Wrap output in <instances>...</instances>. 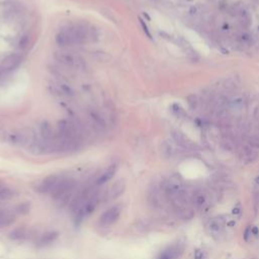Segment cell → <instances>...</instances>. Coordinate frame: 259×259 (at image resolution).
<instances>
[{
    "instance_id": "5b68a950",
    "label": "cell",
    "mask_w": 259,
    "mask_h": 259,
    "mask_svg": "<svg viewBox=\"0 0 259 259\" xmlns=\"http://www.w3.org/2000/svg\"><path fill=\"white\" fill-rule=\"evenodd\" d=\"M100 200V194L98 191H94L90 195V198L88 199L86 202L84 203V204L81 207L78 211L74 212V220L76 225L81 224L85 218L89 217V216L95 211V208H97L98 203Z\"/></svg>"
},
{
    "instance_id": "9a60e30c",
    "label": "cell",
    "mask_w": 259,
    "mask_h": 259,
    "mask_svg": "<svg viewBox=\"0 0 259 259\" xmlns=\"http://www.w3.org/2000/svg\"><path fill=\"white\" fill-rule=\"evenodd\" d=\"M54 86H55L57 93L60 96H66V97H69V96L73 95V89L66 83L58 82L56 84H54Z\"/></svg>"
},
{
    "instance_id": "8fae6325",
    "label": "cell",
    "mask_w": 259,
    "mask_h": 259,
    "mask_svg": "<svg viewBox=\"0 0 259 259\" xmlns=\"http://www.w3.org/2000/svg\"><path fill=\"white\" fill-rule=\"evenodd\" d=\"M117 169H118V167H117V165H115V164H113V165L109 166V167H107L101 173V175H100L98 178L96 179L95 185L100 186V185H103V184H105L106 182H109V181L114 176L115 172H117Z\"/></svg>"
},
{
    "instance_id": "30bf717a",
    "label": "cell",
    "mask_w": 259,
    "mask_h": 259,
    "mask_svg": "<svg viewBox=\"0 0 259 259\" xmlns=\"http://www.w3.org/2000/svg\"><path fill=\"white\" fill-rule=\"evenodd\" d=\"M171 136L173 138V140L175 141L177 145H179L180 147H182L183 149L190 150L194 148V144L189 140V139L185 136L183 133H181L178 130H174L171 132Z\"/></svg>"
},
{
    "instance_id": "7c38bea8",
    "label": "cell",
    "mask_w": 259,
    "mask_h": 259,
    "mask_svg": "<svg viewBox=\"0 0 259 259\" xmlns=\"http://www.w3.org/2000/svg\"><path fill=\"white\" fill-rule=\"evenodd\" d=\"M20 57L17 55H9L4 58L1 63V68L4 71H11L20 64Z\"/></svg>"
},
{
    "instance_id": "ba28073f",
    "label": "cell",
    "mask_w": 259,
    "mask_h": 259,
    "mask_svg": "<svg viewBox=\"0 0 259 259\" xmlns=\"http://www.w3.org/2000/svg\"><path fill=\"white\" fill-rule=\"evenodd\" d=\"M61 178L60 175H49L46 178H44L40 183L37 185V191L40 193H51L53 191V189L55 188L57 183L59 182V180Z\"/></svg>"
},
{
    "instance_id": "cb8c5ba5",
    "label": "cell",
    "mask_w": 259,
    "mask_h": 259,
    "mask_svg": "<svg viewBox=\"0 0 259 259\" xmlns=\"http://www.w3.org/2000/svg\"><path fill=\"white\" fill-rule=\"evenodd\" d=\"M8 134L9 133L6 132L5 127H3V125H2L1 123H0V140H5V139H7V137H8Z\"/></svg>"
},
{
    "instance_id": "d4e9b609",
    "label": "cell",
    "mask_w": 259,
    "mask_h": 259,
    "mask_svg": "<svg viewBox=\"0 0 259 259\" xmlns=\"http://www.w3.org/2000/svg\"><path fill=\"white\" fill-rule=\"evenodd\" d=\"M235 85L236 84L232 80H227V81H225V83H224V87H225V89H227L228 91H232L235 88Z\"/></svg>"
},
{
    "instance_id": "44dd1931",
    "label": "cell",
    "mask_w": 259,
    "mask_h": 259,
    "mask_svg": "<svg viewBox=\"0 0 259 259\" xmlns=\"http://www.w3.org/2000/svg\"><path fill=\"white\" fill-rule=\"evenodd\" d=\"M172 111H173V114L178 118H181V117H183L184 115V111L182 109V107L177 103H174L172 105Z\"/></svg>"
},
{
    "instance_id": "f1b7e54d",
    "label": "cell",
    "mask_w": 259,
    "mask_h": 259,
    "mask_svg": "<svg viewBox=\"0 0 259 259\" xmlns=\"http://www.w3.org/2000/svg\"><path fill=\"white\" fill-rule=\"evenodd\" d=\"M199 12V10L196 6H192L191 8L189 9V13H190L191 15H198Z\"/></svg>"
},
{
    "instance_id": "e0dca14e",
    "label": "cell",
    "mask_w": 259,
    "mask_h": 259,
    "mask_svg": "<svg viewBox=\"0 0 259 259\" xmlns=\"http://www.w3.org/2000/svg\"><path fill=\"white\" fill-rule=\"evenodd\" d=\"M208 229H210L212 233H219V232H221L223 229V224L221 221H219V220H212V221L208 223Z\"/></svg>"
},
{
    "instance_id": "7a4b0ae2",
    "label": "cell",
    "mask_w": 259,
    "mask_h": 259,
    "mask_svg": "<svg viewBox=\"0 0 259 259\" xmlns=\"http://www.w3.org/2000/svg\"><path fill=\"white\" fill-rule=\"evenodd\" d=\"M90 38V29L81 22L69 24L59 29L56 34V42L61 47L80 45Z\"/></svg>"
},
{
    "instance_id": "603a6c76",
    "label": "cell",
    "mask_w": 259,
    "mask_h": 259,
    "mask_svg": "<svg viewBox=\"0 0 259 259\" xmlns=\"http://www.w3.org/2000/svg\"><path fill=\"white\" fill-rule=\"evenodd\" d=\"M221 146H222V148L224 150H226V151H229V152H231L232 150H233V144L229 141V140H225V141H223L221 143Z\"/></svg>"
},
{
    "instance_id": "8992f818",
    "label": "cell",
    "mask_w": 259,
    "mask_h": 259,
    "mask_svg": "<svg viewBox=\"0 0 259 259\" xmlns=\"http://www.w3.org/2000/svg\"><path fill=\"white\" fill-rule=\"evenodd\" d=\"M121 214H122V207L119 204H115V206L110 207L99 217L98 225L101 228H109L110 226H113L118 220Z\"/></svg>"
},
{
    "instance_id": "6da1fadb",
    "label": "cell",
    "mask_w": 259,
    "mask_h": 259,
    "mask_svg": "<svg viewBox=\"0 0 259 259\" xmlns=\"http://www.w3.org/2000/svg\"><path fill=\"white\" fill-rule=\"evenodd\" d=\"M57 139L59 152H74L83 144V131L78 123L63 119L58 123Z\"/></svg>"
},
{
    "instance_id": "ffe728a7",
    "label": "cell",
    "mask_w": 259,
    "mask_h": 259,
    "mask_svg": "<svg viewBox=\"0 0 259 259\" xmlns=\"http://www.w3.org/2000/svg\"><path fill=\"white\" fill-rule=\"evenodd\" d=\"M207 203V199L206 195L203 194V193H196L195 198H194V204L198 208H203Z\"/></svg>"
},
{
    "instance_id": "ac0fdd59",
    "label": "cell",
    "mask_w": 259,
    "mask_h": 259,
    "mask_svg": "<svg viewBox=\"0 0 259 259\" xmlns=\"http://www.w3.org/2000/svg\"><path fill=\"white\" fill-rule=\"evenodd\" d=\"M186 100H187V104H188L189 109H190L191 110H195L196 109H198L199 103V100L198 96L194 95V94H190V95L187 96Z\"/></svg>"
},
{
    "instance_id": "f546056e",
    "label": "cell",
    "mask_w": 259,
    "mask_h": 259,
    "mask_svg": "<svg viewBox=\"0 0 259 259\" xmlns=\"http://www.w3.org/2000/svg\"><path fill=\"white\" fill-rule=\"evenodd\" d=\"M232 214L233 215H239L241 214V208L240 207H235L233 208V211H232Z\"/></svg>"
},
{
    "instance_id": "4dcf8cb0",
    "label": "cell",
    "mask_w": 259,
    "mask_h": 259,
    "mask_svg": "<svg viewBox=\"0 0 259 259\" xmlns=\"http://www.w3.org/2000/svg\"><path fill=\"white\" fill-rule=\"evenodd\" d=\"M253 117L255 119H257L259 118V106H256L254 109V114H253Z\"/></svg>"
},
{
    "instance_id": "7402d4cb",
    "label": "cell",
    "mask_w": 259,
    "mask_h": 259,
    "mask_svg": "<svg viewBox=\"0 0 259 259\" xmlns=\"http://www.w3.org/2000/svg\"><path fill=\"white\" fill-rule=\"evenodd\" d=\"M248 145L253 149H259V138L256 136L250 137L248 140Z\"/></svg>"
},
{
    "instance_id": "d6986e66",
    "label": "cell",
    "mask_w": 259,
    "mask_h": 259,
    "mask_svg": "<svg viewBox=\"0 0 259 259\" xmlns=\"http://www.w3.org/2000/svg\"><path fill=\"white\" fill-rule=\"evenodd\" d=\"M229 105L232 109L234 110H241L243 109V105H244V100L241 97H237L233 99L232 101L229 103Z\"/></svg>"
},
{
    "instance_id": "e575fe53",
    "label": "cell",
    "mask_w": 259,
    "mask_h": 259,
    "mask_svg": "<svg viewBox=\"0 0 259 259\" xmlns=\"http://www.w3.org/2000/svg\"><path fill=\"white\" fill-rule=\"evenodd\" d=\"M223 29H224V30H226V29H229V25H225L223 26Z\"/></svg>"
},
{
    "instance_id": "9c48e42d",
    "label": "cell",
    "mask_w": 259,
    "mask_h": 259,
    "mask_svg": "<svg viewBox=\"0 0 259 259\" xmlns=\"http://www.w3.org/2000/svg\"><path fill=\"white\" fill-rule=\"evenodd\" d=\"M165 192L169 198H171L172 199L175 198H178V196L183 194V186L179 180L171 178L169 179L165 184Z\"/></svg>"
},
{
    "instance_id": "5bb4252c",
    "label": "cell",
    "mask_w": 259,
    "mask_h": 259,
    "mask_svg": "<svg viewBox=\"0 0 259 259\" xmlns=\"http://www.w3.org/2000/svg\"><path fill=\"white\" fill-rule=\"evenodd\" d=\"M30 235V231L28 228H16L9 233V238L13 241H24Z\"/></svg>"
},
{
    "instance_id": "277c9868",
    "label": "cell",
    "mask_w": 259,
    "mask_h": 259,
    "mask_svg": "<svg viewBox=\"0 0 259 259\" xmlns=\"http://www.w3.org/2000/svg\"><path fill=\"white\" fill-rule=\"evenodd\" d=\"M55 58L62 66L71 71L83 72L86 68V63H85L84 59L74 52H57L55 54Z\"/></svg>"
},
{
    "instance_id": "3957f363",
    "label": "cell",
    "mask_w": 259,
    "mask_h": 259,
    "mask_svg": "<svg viewBox=\"0 0 259 259\" xmlns=\"http://www.w3.org/2000/svg\"><path fill=\"white\" fill-rule=\"evenodd\" d=\"M76 187L77 181L75 179L61 176L59 182L57 183L55 188L53 189V191L50 194L56 202L66 203L72 198Z\"/></svg>"
},
{
    "instance_id": "484cf974",
    "label": "cell",
    "mask_w": 259,
    "mask_h": 259,
    "mask_svg": "<svg viewBox=\"0 0 259 259\" xmlns=\"http://www.w3.org/2000/svg\"><path fill=\"white\" fill-rule=\"evenodd\" d=\"M193 256H194V259H203L204 257V252L203 250L198 249L194 251V254H193Z\"/></svg>"
},
{
    "instance_id": "d590c367",
    "label": "cell",
    "mask_w": 259,
    "mask_h": 259,
    "mask_svg": "<svg viewBox=\"0 0 259 259\" xmlns=\"http://www.w3.org/2000/svg\"><path fill=\"white\" fill-rule=\"evenodd\" d=\"M186 1H187V2H193L194 0H186Z\"/></svg>"
},
{
    "instance_id": "52a82bcc",
    "label": "cell",
    "mask_w": 259,
    "mask_h": 259,
    "mask_svg": "<svg viewBox=\"0 0 259 259\" xmlns=\"http://www.w3.org/2000/svg\"><path fill=\"white\" fill-rule=\"evenodd\" d=\"M126 186H127V183L123 179H119L118 181H115V182L109 188V190L105 192L103 199L105 200V202H109V200L110 202V200L118 199V196H121L123 193L125 192Z\"/></svg>"
},
{
    "instance_id": "4316f807",
    "label": "cell",
    "mask_w": 259,
    "mask_h": 259,
    "mask_svg": "<svg viewBox=\"0 0 259 259\" xmlns=\"http://www.w3.org/2000/svg\"><path fill=\"white\" fill-rule=\"evenodd\" d=\"M240 38H241L242 42H249V41L251 40V37H250V34H248L247 33H241Z\"/></svg>"
},
{
    "instance_id": "2e32d148",
    "label": "cell",
    "mask_w": 259,
    "mask_h": 259,
    "mask_svg": "<svg viewBox=\"0 0 259 259\" xmlns=\"http://www.w3.org/2000/svg\"><path fill=\"white\" fill-rule=\"evenodd\" d=\"M173 153H174V150H173L172 146L168 142H164L161 145V155L165 159H170L173 156Z\"/></svg>"
},
{
    "instance_id": "836d02e7",
    "label": "cell",
    "mask_w": 259,
    "mask_h": 259,
    "mask_svg": "<svg viewBox=\"0 0 259 259\" xmlns=\"http://www.w3.org/2000/svg\"><path fill=\"white\" fill-rule=\"evenodd\" d=\"M255 183H256V185H258V186H259V176H257L256 178H255Z\"/></svg>"
},
{
    "instance_id": "83f0119b",
    "label": "cell",
    "mask_w": 259,
    "mask_h": 259,
    "mask_svg": "<svg viewBox=\"0 0 259 259\" xmlns=\"http://www.w3.org/2000/svg\"><path fill=\"white\" fill-rule=\"evenodd\" d=\"M251 234H252L251 233V228L248 227L244 232V240L245 241H249V237L251 236Z\"/></svg>"
},
{
    "instance_id": "1f68e13d",
    "label": "cell",
    "mask_w": 259,
    "mask_h": 259,
    "mask_svg": "<svg viewBox=\"0 0 259 259\" xmlns=\"http://www.w3.org/2000/svg\"><path fill=\"white\" fill-rule=\"evenodd\" d=\"M251 233H252V235H255V236H257L259 234V229L257 227H253V228H251Z\"/></svg>"
},
{
    "instance_id": "d6a6232c",
    "label": "cell",
    "mask_w": 259,
    "mask_h": 259,
    "mask_svg": "<svg viewBox=\"0 0 259 259\" xmlns=\"http://www.w3.org/2000/svg\"><path fill=\"white\" fill-rule=\"evenodd\" d=\"M235 225V221H232L230 223H228V227H232V226H234Z\"/></svg>"
},
{
    "instance_id": "4fadbf2b",
    "label": "cell",
    "mask_w": 259,
    "mask_h": 259,
    "mask_svg": "<svg viewBox=\"0 0 259 259\" xmlns=\"http://www.w3.org/2000/svg\"><path fill=\"white\" fill-rule=\"evenodd\" d=\"M59 237V233L55 231H52V232H47V233L42 234L40 238L38 239L37 241V246L38 247H45V246H48L50 244H52L54 243L57 238Z\"/></svg>"
}]
</instances>
